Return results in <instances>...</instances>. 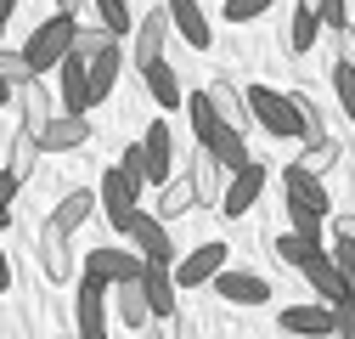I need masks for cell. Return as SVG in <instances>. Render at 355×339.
Segmentation results:
<instances>
[{
	"mask_svg": "<svg viewBox=\"0 0 355 339\" xmlns=\"http://www.w3.org/2000/svg\"><path fill=\"white\" fill-rule=\"evenodd\" d=\"M73 40H79V17H46V23H34V34H28V63H34V74H46V68H62L68 57H73Z\"/></svg>",
	"mask_w": 355,
	"mask_h": 339,
	"instance_id": "cell-2",
	"label": "cell"
},
{
	"mask_svg": "<svg viewBox=\"0 0 355 339\" xmlns=\"http://www.w3.org/2000/svg\"><path fill=\"white\" fill-rule=\"evenodd\" d=\"M316 17H322V28L344 34V28H349V0H322V6H316Z\"/></svg>",
	"mask_w": 355,
	"mask_h": 339,
	"instance_id": "cell-38",
	"label": "cell"
},
{
	"mask_svg": "<svg viewBox=\"0 0 355 339\" xmlns=\"http://www.w3.org/2000/svg\"><path fill=\"white\" fill-rule=\"evenodd\" d=\"M271 249H277V261H282V266H293V272H304V266H310V261L322 254V243H304L299 232H282V238H277Z\"/></svg>",
	"mask_w": 355,
	"mask_h": 339,
	"instance_id": "cell-30",
	"label": "cell"
},
{
	"mask_svg": "<svg viewBox=\"0 0 355 339\" xmlns=\"http://www.w3.org/2000/svg\"><path fill=\"white\" fill-rule=\"evenodd\" d=\"M6 97H12V85H6V79H0V102H6Z\"/></svg>",
	"mask_w": 355,
	"mask_h": 339,
	"instance_id": "cell-50",
	"label": "cell"
},
{
	"mask_svg": "<svg viewBox=\"0 0 355 339\" xmlns=\"http://www.w3.org/2000/svg\"><path fill=\"white\" fill-rule=\"evenodd\" d=\"M130 243H136V254L147 266H164V272L181 266V254H175V243H169V226L158 215H147V209H136V221H130Z\"/></svg>",
	"mask_w": 355,
	"mask_h": 339,
	"instance_id": "cell-5",
	"label": "cell"
},
{
	"mask_svg": "<svg viewBox=\"0 0 355 339\" xmlns=\"http://www.w3.org/2000/svg\"><path fill=\"white\" fill-rule=\"evenodd\" d=\"M192 187H198V209H220V198H226V187H232V170L220 164L214 153L198 147V158H192Z\"/></svg>",
	"mask_w": 355,
	"mask_h": 339,
	"instance_id": "cell-11",
	"label": "cell"
},
{
	"mask_svg": "<svg viewBox=\"0 0 355 339\" xmlns=\"http://www.w3.org/2000/svg\"><path fill=\"white\" fill-rule=\"evenodd\" d=\"M17 187H23V181L12 176V170H0V204H17Z\"/></svg>",
	"mask_w": 355,
	"mask_h": 339,
	"instance_id": "cell-44",
	"label": "cell"
},
{
	"mask_svg": "<svg viewBox=\"0 0 355 339\" xmlns=\"http://www.w3.org/2000/svg\"><path fill=\"white\" fill-rule=\"evenodd\" d=\"M147 272V261L136 249H91L85 254V277H96V283H107V288H119V283H136Z\"/></svg>",
	"mask_w": 355,
	"mask_h": 339,
	"instance_id": "cell-8",
	"label": "cell"
},
{
	"mask_svg": "<svg viewBox=\"0 0 355 339\" xmlns=\"http://www.w3.org/2000/svg\"><path fill=\"white\" fill-rule=\"evenodd\" d=\"M119 68H124V51H119V46L102 51V57H91V102H107V97H113Z\"/></svg>",
	"mask_w": 355,
	"mask_h": 339,
	"instance_id": "cell-25",
	"label": "cell"
},
{
	"mask_svg": "<svg viewBox=\"0 0 355 339\" xmlns=\"http://www.w3.org/2000/svg\"><path fill=\"white\" fill-rule=\"evenodd\" d=\"M304 283H310V294H322V306L349 300V288H344V277H338V266H333V254H316V261L304 266Z\"/></svg>",
	"mask_w": 355,
	"mask_h": 339,
	"instance_id": "cell-21",
	"label": "cell"
},
{
	"mask_svg": "<svg viewBox=\"0 0 355 339\" xmlns=\"http://www.w3.org/2000/svg\"><path fill=\"white\" fill-rule=\"evenodd\" d=\"M333 232H338V243H355V215H344V221H338Z\"/></svg>",
	"mask_w": 355,
	"mask_h": 339,
	"instance_id": "cell-45",
	"label": "cell"
},
{
	"mask_svg": "<svg viewBox=\"0 0 355 339\" xmlns=\"http://www.w3.org/2000/svg\"><path fill=\"white\" fill-rule=\"evenodd\" d=\"M248 113H254L271 136H282V142H299V136H304V113H299V102H293L288 91L254 85V91H248Z\"/></svg>",
	"mask_w": 355,
	"mask_h": 339,
	"instance_id": "cell-3",
	"label": "cell"
},
{
	"mask_svg": "<svg viewBox=\"0 0 355 339\" xmlns=\"http://www.w3.org/2000/svg\"><path fill=\"white\" fill-rule=\"evenodd\" d=\"M333 91H338L344 113L355 119V68H349V63H333Z\"/></svg>",
	"mask_w": 355,
	"mask_h": 339,
	"instance_id": "cell-35",
	"label": "cell"
},
{
	"mask_svg": "<svg viewBox=\"0 0 355 339\" xmlns=\"http://www.w3.org/2000/svg\"><path fill=\"white\" fill-rule=\"evenodd\" d=\"M51 119H57V113H51V97H46V85H40V79H34V85H23V131H34V136H40Z\"/></svg>",
	"mask_w": 355,
	"mask_h": 339,
	"instance_id": "cell-27",
	"label": "cell"
},
{
	"mask_svg": "<svg viewBox=\"0 0 355 339\" xmlns=\"http://www.w3.org/2000/svg\"><path fill=\"white\" fill-rule=\"evenodd\" d=\"M187 113H192V131H198V147L203 153H214L220 164L232 170H248L254 158H248V142H243V131H232L226 119L214 113V102H209V91H198V97H187Z\"/></svg>",
	"mask_w": 355,
	"mask_h": 339,
	"instance_id": "cell-1",
	"label": "cell"
},
{
	"mask_svg": "<svg viewBox=\"0 0 355 339\" xmlns=\"http://www.w3.org/2000/svg\"><path fill=\"white\" fill-rule=\"evenodd\" d=\"M91 142V119L85 113H57L46 131H40V153H73Z\"/></svg>",
	"mask_w": 355,
	"mask_h": 339,
	"instance_id": "cell-17",
	"label": "cell"
},
{
	"mask_svg": "<svg viewBox=\"0 0 355 339\" xmlns=\"http://www.w3.org/2000/svg\"><path fill=\"white\" fill-rule=\"evenodd\" d=\"M164 40H169V12L158 6V12H147V17L136 23V40H130V57H136V68L164 63Z\"/></svg>",
	"mask_w": 355,
	"mask_h": 339,
	"instance_id": "cell-13",
	"label": "cell"
},
{
	"mask_svg": "<svg viewBox=\"0 0 355 339\" xmlns=\"http://www.w3.org/2000/svg\"><path fill=\"white\" fill-rule=\"evenodd\" d=\"M119 164H124L136 181H147V153H141V142H136V147H124V158H119Z\"/></svg>",
	"mask_w": 355,
	"mask_h": 339,
	"instance_id": "cell-42",
	"label": "cell"
},
{
	"mask_svg": "<svg viewBox=\"0 0 355 339\" xmlns=\"http://www.w3.org/2000/svg\"><path fill=\"white\" fill-rule=\"evenodd\" d=\"M141 153H147V181H175L169 176V164H175V131H169V119H153L147 124V136H141Z\"/></svg>",
	"mask_w": 355,
	"mask_h": 339,
	"instance_id": "cell-15",
	"label": "cell"
},
{
	"mask_svg": "<svg viewBox=\"0 0 355 339\" xmlns=\"http://www.w3.org/2000/svg\"><path fill=\"white\" fill-rule=\"evenodd\" d=\"M91 209H96V192H85V187H79V192H68V198L57 204V215H51V221L68 226V232H79L85 221H91Z\"/></svg>",
	"mask_w": 355,
	"mask_h": 339,
	"instance_id": "cell-29",
	"label": "cell"
},
{
	"mask_svg": "<svg viewBox=\"0 0 355 339\" xmlns=\"http://www.w3.org/2000/svg\"><path fill=\"white\" fill-rule=\"evenodd\" d=\"M119 46V34L113 28H79V40H73V57H85V63H91V57H102V51H113Z\"/></svg>",
	"mask_w": 355,
	"mask_h": 339,
	"instance_id": "cell-33",
	"label": "cell"
},
{
	"mask_svg": "<svg viewBox=\"0 0 355 339\" xmlns=\"http://www.w3.org/2000/svg\"><path fill=\"white\" fill-rule=\"evenodd\" d=\"M282 192H288V209H293V215H316V221H327L333 198H327L322 176H310L304 164H288V170H282Z\"/></svg>",
	"mask_w": 355,
	"mask_h": 339,
	"instance_id": "cell-6",
	"label": "cell"
},
{
	"mask_svg": "<svg viewBox=\"0 0 355 339\" xmlns=\"http://www.w3.org/2000/svg\"><path fill=\"white\" fill-rule=\"evenodd\" d=\"M141 79H147V97L169 113V108H181V79H175V68L169 63H153V68H141Z\"/></svg>",
	"mask_w": 355,
	"mask_h": 339,
	"instance_id": "cell-24",
	"label": "cell"
},
{
	"mask_svg": "<svg viewBox=\"0 0 355 339\" xmlns=\"http://www.w3.org/2000/svg\"><path fill=\"white\" fill-rule=\"evenodd\" d=\"M277 322L288 339H333V306H288Z\"/></svg>",
	"mask_w": 355,
	"mask_h": 339,
	"instance_id": "cell-18",
	"label": "cell"
},
{
	"mask_svg": "<svg viewBox=\"0 0 355 339\" xmlns=\"http://www.w3.org/2000/svg\"><path fill=\"white\" fill-rule=\"evenodd\" d=\"M34 254H40V272H46L51 283H68L73 277V232L68 226L46 221V226L34 232Z\"/></svg>",
	"mask_w": 355,
	"mask_h": 339,
	"instance_id": "cell-7",
	"label": "cell"
},
{
	"mask_svg": "<svg viewBox=\"0 0 355 339\" xmlns=\"http://www.w3.org/2000/svg\"><path fill=\"white\" fill-rule=\"evenodd\" d=\"M338 158H344V153H338V147H333V142H322V147H310V153H304V158H299V164H304V170H310V176H327V170H333V164H338Z\"/></svg>",
	"mask_w": 355,
	"mask_h": 339,
	"instance_id": "cell-37",
	"label": "cell"
},
{
	"mask_svg": "<svg viewBox=\"0 0 355 339\" xmlns=\"http://www.w3.org/2000/svg\"><path fill=\"white\" fill-rule=\"evenodd\" d=\"M226 261H232V243H198L192 254H181V266H175V283L181 288H203V283H214L220 272H226Z\"/></svg>",
	"mask_w": 355,
	"mask_h": 339,
	"instance_id": "cell-9",
	"label": "cell"
},
{
	"mask_svg": "<svg viewBox=\"0 0 355 339\" xmlns=\"http://www.w3.org/2000/svg\"><path fill=\"white\" fill-rule=\"evenodd\" d=\"M136 198H141V181L130 176L124 164H113L107 176H102V187H96L102 215H107V221H113V232H124V238H130V221H136V209H141Z\"/></svg>",
	"mask_w": 355,
	"mask_h": 339,
	"instance_id": "cell-4",
	"label": "cell"
},
{
	"mask_svg": "<svg viewBox=\"0 0 355 339\" xmlns=\"http://www.w3.org/2000/svg\"><path fill=\"white\" fill-rule=\"evenodd\" d=\"M316 34H322V17L316 12H310V6H293V17H288V51H310V46H316Z\"/></svg>",
	"mask_w": 355,
	"mask_h": 339,
	"instance_id": "cell-28",
	"label": "cell"
},
{
	"mask_svg": "<svg viewBox=\"0 0 355 339\" xmlns=\"http://www.w3.org/2000/svg\"><path fill=\"white\" fill-rule=\"evenodd\" d=\"M259 192H265V164L254 158L248 170H237V176H232V187H226V198H220V215H232V221H243L248 209L259 204Z\"/></svg>",
	"mask_w": 355,
	"mask_h": 339,
	"instance_id": "cell-12",
	"label": "cell"
},
{
	"mask_svg": "<svg viewBox=\"0 0 355 339\" xmlns=\"http://www.w3.org/2000/svg\"><path fill=\"white\" fill-rule=\"evenodd\" d=\"M34 153H40V136L17 124V136H12V176H17V181L34 176Z\"/></svg>",
	"mask_w": 355,
	"mask_h": 339,
	"instance_id": "cell-32",
	"label": "cell"
},
{
	"mask_svg": "<svg viewBox=\"0 0 355 339\" xmlns=\"http://www.w3.org/2000/svg\"><path fill=\"white\" fill-rule=\"evenodd\" d=\"M277 0H226V23H254V17H265Z\"/></svg>",
	"mask_w": 355,
	"mask_h": 339,
	"instance_id": "cell-36",
	"label": "cell"
},
{
	"mask_svg": "<svg viewBox=\"0 0 355 339\" xmlns=\"http://www.w3.org/2000/svg\"><path fill=\"white\" fill-rule=\"evenodd\" d=\"M85 12V0H57V17H79Z\"/></svg>",
	"mask_w": 355,
	"mask_h": 339,
	"instance_id": "cell-46",
	"label": "cell"
},
{
	"mask_svg": "<svg viewBox=\"0 0 355 339\" xmlns=\"http://www.w3.org/2000/svg\"><path fill=\"white\" fill-rule=\"evenodd\" d=\"M119 317H124V328H147V322H153V306H147L141 277H136V283H119Z\"/></svg>",
	"mask_w": 355,
	"mask_h": 339,
	"instance_id": "cell-26",
	"label": "cell"
},
{
	"mask_svg": "<svg viewBox=\"0 0 355 339\" xmlns=\"http://www.w3.org/2000/svg\"><path fill=\"white\" fill-rule=\"evenodd\" d=\"M333 266H338V277H344V288L355 294V243H338V249H333Z\"/></svg>",
	"mask_w": 355,
	"mask_h": 339,
	"instance_id": "cell-40",
	"label": "cell"
},
{
	"mask_svg": "<svg viewBox=\"0 0 355 339\" xmlns=\"http://www.w3.org/2000/svg\"><path fill=\"white\" fill-rule=\"evenodd\" d=\"M187 209H198V187H192V170H187V176H175V181H164V192H158V209H153V215H158V221L169 226V221H181Z\"/></svg>",
	"mask_w": 355,
	"mask_h": 339,
	"instance_id": "cell-20",
	"label": "cell"
},
{
	"mask_svg": "<svg viewBox=\"0 0 355 339\" xmlns=\"http://www.w3.org/2000/svg\"><path fill=\"white\" fill-rule=\"evenodd\" d=\"M91 6H96L102 28H113V34H124V28H130V0H91Z\"/></svg>",
	"mask_w": 355,
	"mask_h": 339,
	"instance_id": "cell-34",
	"label": "cell"
},
{
	"mask_svg": "<svg viewBox=\"0 0 355 339\" xmlns=\"http://www.w3.org/2000/svg\"><path fill=\"white\" fill-rule=\"evenodd\" d=\"M0 288H12V261H6V249H0Z\"/></svg>",
	"mask_w": 355,
	"mask_h": 339,
	"instance_id": "cell-47",
	"label": "cell"
},
{
	"mask_svg": "<svg viewBox=\"0 0 355 339\" xmlns=\"http://www.w3.org/2000/svg\"><path fill=\"white\" fill-rule=\"evenodd\" d=\"M333 339H355V294L333 306Z\"/></svg>",
	"mask_w": 355,
	"mask_h": 339,
	"instance_id": "cell-39",
	"label": "cell"
},
{
	"mask_svg": "<svg viewBox=\"0 0 355 339\" xmlns=\"http://www.w3.org/2000/svg\"><path fill=\"white\" fill-rule=\"evenodd\" d=\"M0 226H12V204H0Z\"/></svg>",
	"mask_w": 355,
	"mask_h": 339,
	"instance_id": "cell-48",
	"label": "cell"
},
{
	"mask_svg": "<svg viewBox=\"0 0 355 339\" xmlns=\"http://www.w3.org/2000/svg\"><path fill=\"white\" fill-rule=\"evenodd\" d=\"M17 12V0H0V17H12Z\"/></svg>",
	"mask_w": 355,
	"mask_h": 339,
	"instance_id": "cell-49",
	"label": "cell"
},
{
	"mask_svg": "<svg viewBox=\"0 0 355 339\" xmlns=\"http://www.w3.org/2000/svg\"><path fill=\"white\" fill-rule=\"evenodd\" d=\"M333 40H338V63H349V68H355V23H349L344 34H333Z\"/></svg>",
	"mask_w": 355,
	"mask_h": 339,
	"instance_id": "cell-43",
	"label": "cell"
},
{
	"mask_svg": "<svg viewBox=\"0 0 355 339\" xmlns=\"http://www.w3.org/2000/svg\"><path fill=\"white\" fill-rule=\"evenodd\" d=\"M164 12H169V28L181 34L192 51H209V46H214V28H209V17H203V6H198V0H169Z\"/></svg>",
	"mask_w": 355,
	"mask_h": 339,
	"instance_id": "cell-14",
	"label": "cell"
},
{
	"mask_svg": "<svg viewBox=\"0 0 355 339\" xmlns=\"http://www.w3.org/2000/svg\"><path fill=\"white\" fill-rule=\"evenodd\" d=\"M0 28H6V17H0Z\"/></svg>",
	"mask_w": 355,
	"mask_h": 339,
	"instance_id": "cell-52",
	"label": "cell"
},
{
	"mask_svg": "<svg viewBox=\"0 0 355 339\" xmlns=\"http://www.w3.org/2000/svg\"><path fill=\"white\" fill-rule=\"evenodd\" d=\"M62 113H91L96 102H91V63L85 57H68L62 68Z\"/></svg>",
	"mask_w": 355,
	"mask_h": 339,
	"instance_id": "cell-19",
	"label": "cell"
},
{
	"mask_svg": "<svg viewBox=\"0 0 355 339\" xmlns=\"http://www.w3.org/2000/svg\"><path fill=\"white\" fill-rule=\"evenodd\" d=\"M299 6H310V12H316V6H322V0H299Z\"/></svg>",
	"mask_w": 355,
	"mask_h": 339,
	"instance_id": "cell-51",
	"label": "cell"
},
{
	"mask_svg": "<svg viewBox=\"0 0 355 339\" xmlns=\"http://www.w3.org/2000/svg\"><path fill=\"white\" fill-rule=\"evenodd\" d=\"M209 288H214L226 306H265V300H271V283L254 277V272H220Z\"/></svg>",
	"mask_w": 355,
	"mask_h": 339,
	"instance_id": "cell-16",
	"label": "cell"
},
{
	"mask_svg": "<svg viewBox=\"0 0 355 339\" xmlns=\"http://www.w3.org/2000/svg\"><path fill=\"white\" fill-rule=\"evenodd\" d=\"M147 339H181V317H153L147 322Z\"/></svg>",
	"mask_w": 355,
	"mask_h": 339,
	"instance_id": "cell-41",
	"label": "cell"
},
{
	"mask_svg": "<svg viewBox=\"0 0 355 339\" xmlns=\"http://www.w3.org/2000/svg\"><path fill=\"white\" fill-rule=\"evenodd\" d=\"M73 311H79V339H107V283L85 277Z\"/></svg>",
	"mask_w": 355,
	"mask_h": 339,
	"instance_id": "cell-10",
	"label": "cell"
},
{
	"mask_svg": "<svg viewBox=\"0 0 355 339\" xmlns=\"http://www.w3.org/2000/svg\"><path fill=\"white\" fill-rule=\"evenodd\" d=\"M0 79H6L12 91H23V85H34L40 74H34V63H28V51H6V46H0Z\"/></svg>",
	"mask_w": 355,
	"mask_h": 339,
	"instance_id": "cell-31",
	"label": "cell"
},
{
	"mask_svg": "<svg viewBox=\"0 0 355 339\" xmlns=\"http://www.w3.org/2000/svg\"><path fill=\"white\" fill-rule=\"evenodd\" d=\"M209 102H214V113L226 119L232 131H248V119H254V113H248V97L237 91L232 79H214V85H209Z\"/></svg>",
	"mask_w": 355,
	"mask_h": 339,
	"instance_id": "cell-22",
	"label": "cell"
},
{
	"mask_svg": "<svg viewBox=\"0 0 355 339\" xmlns=\"http://www.w3.org/2000/svg\"><path fill=\"white\" fill-rule=\"evenodd\" d=\"M141 288H147V306H153V317H175V272H164V266H147L141 272Z\"/></svg>",
	"mask_w": 355,
	"mask_h": 339,
	"instance_id": "cell-23",
	"label": "cell"
}]
</instances>
